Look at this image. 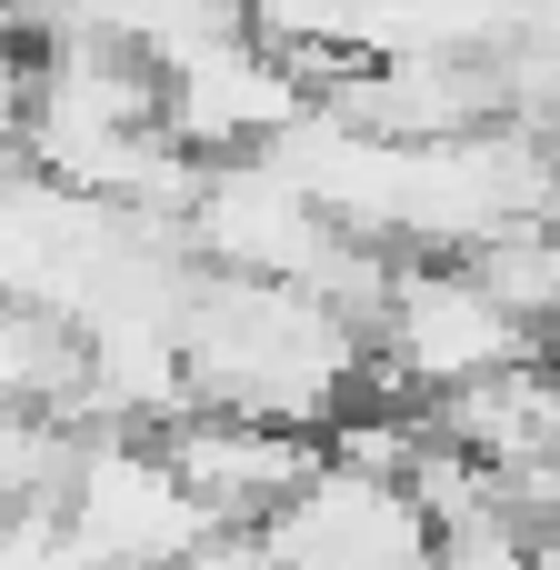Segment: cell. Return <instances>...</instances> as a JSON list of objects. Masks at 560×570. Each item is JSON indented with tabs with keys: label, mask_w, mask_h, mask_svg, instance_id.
Segmentation results:
<instances>
[{
	"label": "cell",
	"mask_w": 560,
	"mask_h": 570,
	"mask_svg": "<svg viewBox=\"0 0 560 570\" xmlns=\"http://www.w3.org/2000/svg\"><path fill=\"white\" fill-rule=\"evenodd\" d=\"M180 361H190V401L291 431H331L371 391V331L341 301H321L311 281L210 271V261L180 301Z\"/></svg>",
	"instance_id": "obj_1"
},
{
	"label": "cell",
	"mask_w": 560,
	"mask_h": 570,
	"mask_svg": "<svg viewBox=\"0 0 560 570\" xmlns=\"http://www.w3.org/2000/svg\"><path fill=\"white\" fill-rule=\"evenodd\" d=\"M250 541H261L271 570H431V551H441V531H431L411 481L331 461V451L281 491V511Z\"/></svg>",
	"instance_id": "obj_3"
},
{
	"label": "cell",
	"mask_w": 560,
	"mask_h": 570,
	"mask_svg": "<svg viewBox=\"0 0 560 570\" xmlns=\"http://www.w3.org/2000/svg\"><path fill=\"white\" fill-rule=\"evenodd\" d=\"M160 461L180 471V491L200 501L210 531H261L281 511V491L321 461V431H291V421H250V411H220V401H190L170 431H150Z\"/></svg>",
	"instance_id": "obj_4"
},
{
	"label": "cell",
	"mask_w": 560,
	"mask_h": 570,
	"mask_svg": "<svg viewBox=\"0 0 560 570\" xmlns=\"http://www.w3.org/2000/svg\"><path fill=\"white\" fill-rule=\"evenodd\" d=\"M521 351H551V331H531V321L491 291V271H481L471 250H401L391 301H381V321H371V391L431 411V401H451L461 381L521 361Z\"/></svg>",
	"instance_id": "obj_2"
},
{
	"label": "cell",
	"mask_w": 560,
	"mask_h": 570,
	"mask_svg": "<svg viewBox=\"0 0 560 570\" xmlns=\"http://www.w3.org/2000/svg\"><path fill=\"white\" fill-rule=\"evenodd\" d=\"M431 570H541V531L491 501V511H471V521H441Z\"/></svg>",
	"instance_id": "obj_5"
}]
</instances>
